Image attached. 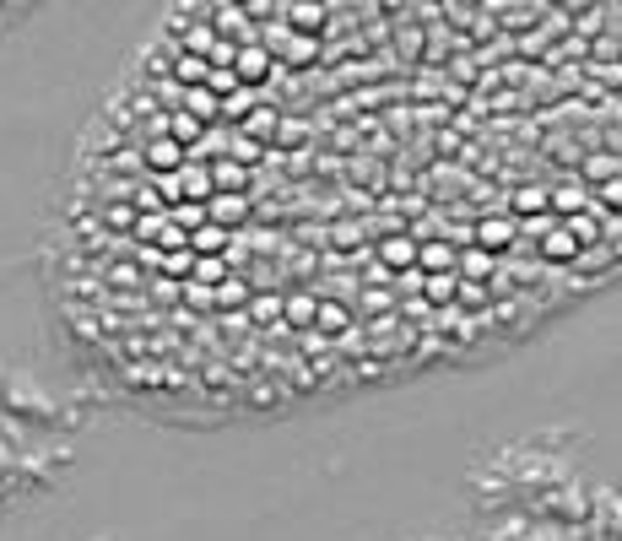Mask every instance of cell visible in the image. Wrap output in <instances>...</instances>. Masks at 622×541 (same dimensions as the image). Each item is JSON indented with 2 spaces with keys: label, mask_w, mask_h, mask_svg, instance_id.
<instances>
[{
  "label": "cell",
  "mask_w": 622,
  "mask_h": 541,
  "mask_svg": "<svg viewBox=\"0 0 622 541\" xmlns=\"http://www.w3.org/2000/svg\"><path fill=\"white\" fill-rule=\"evenodd\" d=\"M136 239L141 244H152V249H190V233L174 222V211H141V222H136Z\"/></svg>",
  "instance_id": "2"
},
{
  "label": "cell",
  "mask_w": 622,
  "mask_h": 541,
  "mask_svg": "<svg viewBox=\"0 0 622 541\" xmlns=\"http://www.w3.org/2000/svg\"><path fill=\"white\" fill-rule=\"evenodd\" d=\"M179 190H184V201L211 206V195H217V179H211V163H206V157H190V163L179 168Z\"/></svg>",
  "instance_id": "8"
},
{
  "label": "cell",
  "mask_w": 622,
  "mask_h": 541,
  "mask_svg": "<svg viewBox=\"0 0 622 541\" xmlns=\"http://www.w3.org/2000/svg\"><path fill=\"white\" fill-rule=\"evenodd\" d=\"M211 179H217V195H249V163L244 157H211Z\"/></svg>",
  "instance_id": "10"
},
{
  "label": "cell",
  "mask_w": 622,
  "mask_h": 541,
  "mask_svg": "<svg viewBox=\"0 0 622 541\" xmlns=\"http://www.w3.org/2000/svg\"><path fill=\"white\" fill-rule=\"evenodd\" d=\"M276 125H282V114H276V109H249V120H244V141L266 147V141H276Z\"/></svg>",
  "instance_id": "16"
},
{
  "label": "cell",
  "mask_w": 622,
  "mask_h": 541,
  "mask_svg": "<svg viewBox=\"0 0 622 541\" xmlns=\"http://www.w3.org/2000/svg\"><path fill=\"white\" fill-rule=\"evenodd\" d=\"M233 6H255V0H233Z\"/></svg>",
  "instance_id": "26"
},
{
  "label": "cell",
  "mask_w": 622,
  "mask_h": 541,
  "mask_svg": "<svg viewBox=\"0 0 622 541\" xmlns=\"http://www.w3.org/2000/svg\"><path fill=\"white\" fill-rule=\"evenodd\" d=\"M190 282H201V287H211V293H217L222 282H228V266H222V255H201L195 260V276Z\"/></svg>",
  "instance_id": "21"
},
{
  "label": "cell",
  "mask_w": 622,
  "mask_h": 541,
  "mask_svg": "<svg viewBox=\"0 0 622 541\" xmlns=\"http://www.w3.org/2000/svg\"><path fill=\"white\" fill-rule=\"evenodd\" d=\"M460 266V249L449 244V239H422V271H455Z\"/></svg>",
  "instance_id": "14"
},
{
  "label": "cell",
  "mask_w": 622,
  "mask_h": 541,
  "mask_svg": "<svg viewBox=\"0 0 622 541\" xmlns=\"http://www.w3.org/2000/svg\"><path fill=\"white\" fill-rule=\"evenodd\" d=\"M514 233H520L514 217H482L471 228V239H476V249H487V255H504V249L514 244Z\"/></svg>",
  "instance_id": "9"
},
{
  "label": "cell",
  "mask_w": 622,
  "mask_h": 541,
  "mask_svg": "<svg viewBox=\"0 0 622 541\" xmlns=\"http://www.w3.org/2000/svg\"><path fill=\"white\" fill-rule=\"evenodd\" d=\"M174 82H179V87H206V82H211V60H206V55H184V49H179Z\"/></svg>",
  "instance_id": "15"
},
{
  "label": "cell",
  "mask_w": 622,
  "mask_h": 541,
  "mask_svg": "<svg viewBox=\"0 0 622 541\" xmlns=\"http://www.w3.org/2000/svg\"><path fill=\"white\" fill-rule=\"evenodd\" d=\"M314 320H320V298H309V293H287V325L309 331Z\"/></svg>",
  "instance_id": "19"
},
{
  "label": "cell",
  "mask_w": 622,
  "mask_h": 541,
  "mask_svg": "<svg viewBox=\"0 0 622 541\" xmlns=\"http://www.w3.org/2000/svg\"><path fill=\"white\" fill-rule=\"evenodd\" d=\"M379 266H390V271L422 266V239H412V233H390V239H379Z\"/></svg>",
  "instance_id": "7"
},
{
  "label": "cell",
  "mask_w": 622,
  "mask_h": 541,
  "mask_svg": "<svg viewBox=\"0 0 622 541\" xmlns=\"http://www.w3.org/2000/svg\"><path fill=\"white\" fill-rule=\"evenodd\" d=\"M579 244H585V239H574V228H552L547 239H541V255H547V260H574Z\"/></svg>",
  "instance_id": "18"
},
{
  "label": "cell",
  "mask_w": 622,
  "mask_h": 541,
  "mask_svg": "<svg viewBox=\"0 0 622 541\" xmlns=\"http://www.w3.org/2000/svg\"><path fill=\"white\" fill-rule=\"evenodd\" d=\"M314 331L341 336V331H347V309H341V303H320V320H314Z\"/></svg>",
  "instance_id": "22"
},
{
  "label": "cell",
  "mask_w": 622,
  "mask_h": 541,
  "mask_svg": "<svg viewBox=\"0 0 622 541\" xmlns=\"http://www.w3.org/2000/svg\"><path fill=\"white\" fill-rule=\"evenodd\" d=\"M260 44L276 55V65H293V71H303V65L320 60V38L314 33H293L287 22H271V28H260Z\"/></svg>",
  "instance_id": "1"
},
{
  "label": "cell",
  "mask_w": 622,
  "mask_h": 541,
  "mask_svg": "<svg viewBox=\"0 0 622 541\" xmlns=\"http://www.w3.org/2000/svg\"><path fill=\"white\" fill-rule=\"evenodd\" d=\"M217 298H222V303H238V298H244V287H238V282H222Z\"/></svg>",
  "instance_id": "25"
},
{
  "label": "cell",
  "mask_w": 622,
  "mask_h": 541,
  "mask_svg": "<svg viewBox=\"0 0 622 541\" xmlns=\"http://www.w3.org/2000/svg\"><path fill=\"white\" fill-rule=\"evenodd\" d=\"M282 22L293 33H314V38H320L330 28V6H325V0H282Z\"/></svg>",
  "instance_id": "4"
},
{
  "label": "cell",
  "mask_w": 622,
  "mask_h": 541,
  "mask_svg": "<svg viewBox=\"0 0 622 541\" xmlns=\"http://www.w3.org/2000/svg\"><path fill=\"white\" fill-rule=\"evenodd\" d=\"M174 38H179V49L184 55H206V60H217V28L211 22H190V17H179L174 22Z\"/></svg>",
  "instance_id": "5"
},
{
  "label": "cell",
  "mask_w": 622,
  "mask_h": 541,
  "mask_svg": "<svg viewBox=\"0 0 622 541\" xmlns=\"http://www.w3.org/2000/svg\"><path fill=\"white\" fill-rule=\"evenodd\" d=\"M184 152H190V147H179V141L168 136V130H157V136L147 141V147H141V163H147L152 174L163 179V174H179V168L190 163V157H184Z\"/></svg>",
  "instance_id": "3"
},
{
  "label": "cell",
  "mask_w": 622,
  "mask_h": 541,
  "mask_svg": "<svg viewBox=\"0 0 622 541\" xmlns=\"http://www.w3.org/2000/svg\"><path fill=\"white\" fill-rule=\"evenodd\" d=\"M211 222H222V228H238V222H249V195H211Z\"/></svg>",
  "instance_id": "13"
},
{
  "label": "cell",
  "mask_w": 622,
  "mask_h": 541,
  "mask_svg": "<svg viewBox=\"0 0 622 541\" xmlns=\"http://www.w3.org/2000/svg\"><path fill=\"white\" fill-rule=\"evenodd\" d=\"M184 109L201 114L206 125H211V120H222V98H217L211 87H184Z\"/></svg>",
  "instance_id": "17"
},
{
  "label": "cell",
  "mask_w": 622,
  "mask_h": 541,
  "mask_svg": "<svg viewBox=\"0 0 622 541\" xmlns=\"http://www.w3.org/2000/svg\"><path fill=\"white\" fill-rule=\"evenodd\" d=\"M190 249H195V255H222V249H228V228H222V222L195 228V233H190Z\"/></svg>",
  "instance_id": "20"
},
{
  "label": "cell",
  "mask_w": 622,
  "mask_h": 541,
  "mask_svg": "<svg viewBox=\"0 0 622 541\" xmlns=\"http://www.w3.org/2000/svg\"><path fill=\"white\" fill-rule=\"evenodd\" d=\"M233 71L244 76V87H260L266 76L276 71V55L266 44H238V55H233Z\"/></svg>",
  "instance_id": "6"
},
{
  "label": "cell",
  "mask_w": 622,
  "mask_h": 541,
  "mask_svg": "<svg viewBox=\"0 0 622 541\" xmlns=\"http://www.w3.org/2000/svg\"><path fill=\"white\" fill-rule=\"evenodd\" d=\"M163 130L179 141V147H190V152L206 141V120H201V114H190V109H174V114L163 120Z\"/></svg>",
  "instance_id": "11"
},
{
  "label": "cell",
  "mask_w": 622,
  "mask_h": 541,
  "mask_svg": "<svg viewBox=\"0 0 622 541\" xmlns=\"http://www.w3.org/2000/svg\"><path fill=\"white\" fill-rule=\"evenodd\" d=\"M276 314H287V298H249V320H260V325H271Z\"/></svg>",
  "instance_id": "23"
},
{
  "label": "cell",
  "mask_w": 622,
  "mask_h": 541,
  "mask_svg": "<svg viewBox=\"0 0 622 541\" xmlns=\"http://www.w3.org/2000/svg\"><path fill=\"white\" fill-rule=\"evenodd\" d=\"M547 201H552L547 190H520L514 195V211H520V217H536V211H547Z\"/></svg>",
  "instance_id": "24"
},
{
  "label": "cell",
  "mask_w": 622,
  "mask_h": 541,
  "mask_svg": "<svg viewBox=\"0 0 622 541\" xmlns=\"http://www.w3.org/2000/svg\"><path fill=\"white\" fill-rule=\"evenodd\" d=\"M422 303H433V309H444V303H460V276L455 271H422Z\"/></svg>",
  "instance_id": "12"
}]
</instances>
